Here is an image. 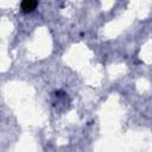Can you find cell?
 I'll use <instances>...</instances> for the list:
<instances>
[{
  "instance_id": "1",
  "label": "cell",
  "mask_w": 152,
  "mask_h": 152,
  "mask_svg": "<svg viewBox=\"0 0 152 152\" xmlns=\"http://www.w3.org/2000/svg\"><path fill=\"white\" fill-rule=\"evenodd\" d=\"M36 6H37V2L36 1H24L21 4V10H24L25 12H27V11L34 10Z\"/></svg>"
}]
</instances>
